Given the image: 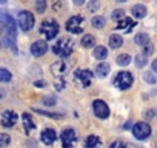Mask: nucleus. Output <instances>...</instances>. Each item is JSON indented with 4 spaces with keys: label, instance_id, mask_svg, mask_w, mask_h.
<instances>
[{
    "label": "nucleus",
    "instance_id": "58836bf2",
    "mask_svg": "<svg viewBox=\"0 0 157 148\" xmlns=\"http://www.w3.org/2000/svg\"><path fill=\"white\" fill-rule=\"evenodd\" d=\"M56 90H59V91L65 90V82H63V80H62V82H60V80H57V82H56Z\"/></svg>",
    "mask_w": 157,
    "mask_h": 148
},
{
    "label": "nucleus",
    "instance_id": "1a4fd4ad",
    "mask_svg": "<svg viewBox=\"0 0 157 148\" xmlns=\"http://www.w3.org/2000/svg\"><path fill=\"white\" fill-rule=\"evenodd\" d=\"M93 110H94V114L99 117V119H106L109 116V108L108 105L103 102V100H94L93 103Z\"/></svg>",
    "mask_w": 157,
    "mask_h": 148
},
{
    "label": "nucleus",
    "instance_id": "49530a36",
    "mask_svg": "<svg viewBox=\"0 0 157 148\" xmlns=\"http://www.w3.org/2000/svg\"><path fill=\"white\" fill-rule=\"evenodd\" d=\"M128 148H142V146H134V145H129Z\"/></svg>",
    "mask_w": 157,
    "mask_h": 148
},
{
    "label": "nucleus",
    "instance_id": "a19ab883",
    "mask_svg": "<svg viewBox=\"0 0 157 148\" xmlns=\"http://www.w3.org/2000/svg\"><path fill=\"white\" fill-rule=\"evenodd\" d=\"M74 2V5H77V6H82L83 3H85V0H72Z\"/></svg>",
    "mask_w": 157,
    "mask_h": 148
},
{
    "label": "nucleus",
    "instance_id": "aec40b11",
    "mask_svg": "<svg viewBox=\"0 0 157 148\" xmlns=\"http://www.w3.org/2000/svg\"><path fill=\"white\" fill-rule=\"evenodd\" d=\"M106 56H108V49H106L105 46H96V49H94V57H96V59L105 60Z\"/></svg>",
    "mask_w": 157,
    "mask_h": 148
},
{
    "label": "nucleus",
    "instance_id": "f704fd0d",
    "mask_svg": "<svg viewBox=\"0 0 157 148\" xmlns=\"http://www.w3.org/2000/svg\"><path fill=\"white\" fill-rule=\"evenodd\" d=\"M152 53H154V46H152L151 43H146V45L143 46V56L148 57V56H151Z\"/></svg>",
    "mask_w": 157,
    "mask_h": 148
},
{
    "label": "nucleus",
    "instance_id": "2eb2a0df",
    "mask_svg": "<svg viewBox=\"0 0 157 148\" xmlns=\"http://www.w3.org/2000/svg\"><path fill=\"white\" fill-rule=\"evenodd\" d=\"M108 43H109V46H111L113 49H117V48H120V46L123 45V37L119 36V34H111Z\"/></svg>",
    "mask_w": 157,
    "mask_h": 148
},
{
    "label": "nucleus",
    "instance_id": "7c9ffc66",
    "mask_svg": "<svg viewBox=\"0 0 157 148\" xmlns=\"http://www.w3.org/2000/svg\"><path fill=\"white\" fill-rule=\"evenodd\" d=\"M36 10H37L39 14L45 13V10H46V2L45 0H36Z\"/></svg>",
    "mask_w": 157,
    "mask_h": 148
},
{
    "label": "nucleus",
    "instance_id": "0eeeda50",
    "mask_svg": "<svg viewBox=\"0 0 157 148\" xmlns=\"http://www.w3.org/2000/svg\"><path fill=\"white\" fill-rule=\"evenodd\" d=\"M60 139H62V146L63 148H72V145L77 140V136H75V131L72 128H65L60 134Z\"/></svg>",
    "mask_w": 157,
    "mask_h": 148
},
{
    "label": "nucleus",
    "instance_id": "dca6fc26",
    "mask_svg": "<svg viewBox=\"0 0 157 148\" xmlns=\"http://www.w3.org/2000/svg\"><path fill=\"white\" fill-rule=\"evenodd\" d=\"M131 13L136 19H143L146 16V6L145 5H134L131 8Z\"/></svg>",
    "mask_w": 157,
    "mask_h": 148
},
{
    "label": "nucleus",
    "instance_id": "423d86ee",
    "mask_svg": "<svg viewBox=\"0 0 157 148\" xmlns=\"http://www.w3.org/2000/svg\"><path fill=\"white\" fill-rule=\"evenodd\" d=\"M75 80L80 84V87L88 88L93 82V72L90 69H77L75 71Z\"/></svg>",
    "mask_w": 157,
    "mask_h": 148
},
{
    "label": "nucleus",
    "instance_id": "a211bd4d",
    "mask_svg": "<svg viewBox=\"0 0 157 148\" xmlns=\"http://www.w3.org/2000/svg\"><path fill=\"white\" fill-rule=\"evenodd\" d=\"M22 119H23V127H25V131L26 133H29L31 130H34L37 125L34 123V120L31 119V116L28 114V113H25L23 116H22Z\"/></svg>",
    "mask_w": 157,
    "mask_h": 148
},
{
    "label": "nucleus",
    "instance_id": "a878e982",
    "mask_svg": "<svg viewBox=\"0 0 157 148\" xmlns=\"http://www.w3.org/2000/svg\"><path fill=\"white\" fill-rule=\"evenodd\" d=\"M129 63H131V56H129V54H120V56L117 57V65L126 66V65H129Z\"/></svg>",
    "mask_w": 157,
    "mask_h": 148
},
{
    "label": "nucleus",
    "instance_id": "393cba45",
    "mask_svg": "<svg viewBox=\"0 0 157 148\" xmlns=\"http://www.w3.org/2000/svg\"><path fill=\"white\" fill-rule=\"evenodd\" d=\"M132 25H134V22L131 19H122L117 25V29H131Z\"/></svg>",
    "mask_w": 157,
    "mask_h": 148
},
{
    "label": "nucleus",
    "instance_id": "6ab92c4d",
    "mask_svg": "<svg viewBox=\"0 0 157 148\" xmlns=\"http://www.w3.org/2000/svg\"><path fill=\"white\" fill-rule=\"evenodd\" d=\"M94 45H96V37H94L93 34L83 36V39H82V46H85V48H93Z\"/></svg>",
    "mask_w": 157,
    "mask_h": 148
},
{
    "label": "nucleus",
    "instance_id": "79ce46f5",
    "mask_svg": "<svg viewBox=\"0 0 157 148\" xmlns=\"http://www.w3.org/2000/svg\"><path fill=\"white\" fill-rule=\"evenodd\" d=\"M151 68H152V71H154V72H157V59L151 63Z\"/></svg>",
    "mask_w": 157,
    "mask_h": 148
},
{
    "label": "nucleus",
    "instance_id": "f8f14e48",
    "mask_svg": "<svg viewBox=\"0 0 157 148\" xmlns=\"http://www.w3.org/2000/svg\"><path fill=\"white\" fill-rule=\"evenodd\" d=\"M40 139H42V142H43L45 145H52V143L56 142L57 136H56V131H54L52 128H45V130L42 131Z\"/></svg>",
    "mask_w": 157,
    "mask_h": 148
},
{
    "label": "nucleus",
    "instance_id": "4c0bfd02",
    "mask_svg": "<svg viewBox=\"0 0 157 148\" xmlns=\"http://www.w3.org/2000/svg\"><path fill=\"white\" fill-rule=\"evenodd\" d=\"M34 87H37V88H45V87H46V82H45V80H36V82H34Z\"/></svg>",
    "mask_w": 157,
    "mask_h": 148
},
{
    "label": "nucleus",
    "instance_id": "ea45409f",
    "mask_svg": "<svg viewBox=\"0 0 157 148\" xmlns=\"http://www.w3.org/2000/svg\"><path fill=\"white\" fill-rule=\"evenodd\" d=\"M154 116H155V111H154V110H146V111H145V117L151 119V117H154Z\"/></svg>",
    "mask_w": 157,
    "mask_h": 148
},
{
    "label": "nucleus",
    "instance_id": "20e7f679",
    "mask_svg": "<svg viewBox=\"0 0 157 148\" xmlns=\"http://www.w3.org/2000/svg\"><path fill=\"white\" fill-rule=\"evenodd\" d=\"M132 134L139 140H146L151 136V127L146 122H137L132 127Z\"/></svg>",
    "mask_w": 157,
    "mask_h": 148
},
{
    "label": "nucleus",
    "instance_id": "37998d69",
    "mask_svg": "<svg viewBox=\"0 0 157 148\" xmlns=\"http://www.w3.org/2000/svg\"><path fill=\"white\" fill-rule=\"evenodd\" d=\"M3 96H5V91H3V90H2V88H0V99H2V97H3Z\"/></svg>",
    "mask_w": 157,
    "mask_h": 148
},
{
    "label": "nucleus",
    "instance_id": "de8ad7c7",
    "mask_svg": "<svg viewBox=\"0 0 157 148\" xmlns=\"http://www.w3.org/2000/svg\"><path fill=\"white\" fill-rule=\"evenodd\" d=\"M155 148H157V146H155Z\"/></svg>",
    "mask_w": 157,
    "mask_h": 148
},
{
    "label": "nucleus",
    "instance_id": "c756f323",
    "mask_svg": "<svg viewBox=\"0 0 157 148\" xmlns=\"http://www.w3.org/2000/svg\"><path fill=\"white\" fill-rule=\"evenodd\" d=\"M111 19L113 20H122V19H125V11L123 10H114L113 14H111Z\"/></svg>",
    "mask_w": 157,
    "mask_h": 148
},
{
    "label": "nucleus",
    "instance_id": "412c9836",
    "mask_svg": "<svg viewBox=\"0 0 157 148\" xmlns=\"http://www.w3.org/2000/svg\"><path fill=\"white\" fill-rule=\"evenodd\" d=\"M91 23H93V26H94V28L102 29V28L105 26L106 20H105V17H103V16H94V17H93V20H91Z\"/></svg>",
    "mask_w": 157,
    "mask_h": 148
},
{
    "label": "nucleus",
    "instance_id": "f257e3e1",
    "mask_svg": "<svg viewBox=\"0 0 157 148\" xmlns=\"http://www.w3.org/2000/svg\"><path fill=\"white\" fill-rule=\"evenodd\" d=\"M72 48H74V42L71 37H60L57 43L52 46V51L60 57H68L72 53Z\"/></svg>",
    "mask_w": 157,
    "mask_h": 148
},
{
    "label": "nucleus",
    "instance_id": "5701e85b",
    "mask_svg": "<svg viewBox=\"0 0 157 148\" xmlns=\"http://www.w3.org/2000/svg\"><path fill=\"white\" fill-rule=\"evenodd\" d=\"M13 79V74L6 68H0V82H10Z\"/></svg>",
    "mask_w": 157,
    "mask_h": 148
},
{
    "label": "nucleus",
    "instance_id": "c9c22d12",
    "mask_svg": "<svg viewBox=\"0 0 157 148\" xmlns=\"http://www.w3.org/2000/svg\"><path fill=\"white\" fill-rule=\"evenodd\" d=\"M37 113H39V114H42V116L54 117V119H60V117H62V114H54V113H48V111H42V110H37Z\"/></svg>",
    "mask_w": 157,
    "mask_h": 148
},
{
    "label": "nucleus",
    "instance_id": "4be33fe9",
    "mask_svg": "<svg viewBox=\"0 0 157 148\" xmlns=\"http://www.w3.org/2000/svg\"><path fill=\"white\" fill-rule=\"evenodd\" d=\"M134 40H136V43L140 45V46H145L146 43H149V37H148V34H145V33H139V34L134 37Z\"/></svg>",
    "mask_w": 157,
    "mask_h": 148
},
{
    "label": "nucleus",
    "instance_id": "473e14b6",
    "mask_svg": "<svg viewBox=\"0 0 157 148\" xmlns=\"http://www.w3.org/2000/svg\"><path fill=\"white\" fill-rule=\"evenodd\" d=\"M146 62H148V60H146V56H142V54H140V56H136V65H137L139 68H143V66L146 65Z\"/></svg>",
    "mask_w": 157,
    "mask_h": 148
},
{
    "label": "nucleus",
    "instance_id": "9b49d317",
    "mask_svg": "<svg viewBox=\"0 0 157 148\" xmlns=\"http://www.w3.org/2000/svg\"><path fill=\"white\" fill-rule=\"evenodd\" d=\"M46 51H48V43H46L45 40H36V42L31 45V53H33V56H36V57L43 56Z\"/></svg>",
    "mask_w": 157,
    "mask_h": 148
},
{
    "label": "nucleus",
    "instance_id": "4468645a",
    "mask_svg": "<svg viewBox=\"0 0 157 148\" xmlns=\"http://www.w3.org/2000/svg\"><path fill=\"white\" fill-rule=\"evenodd\" d=\"M109 69H111L109 63H106V62H100V63L96 66V74H97L99 77H106L108 74H109Z\"/></svg>",
    "mask_w": 157,
    "mask_h": 148
},
{
    "label": "nucleus",
    "instance_id": "e433bc0d",
    "mask_svg": "<svg viewBox=\"0 0 157 148\" xmlns=\"http://www.w3.org/2000/svg\"><path fill=\"white\" fill-rule=\"evenodd\" d=\"M109 148H126V145H125L122 140H114V142L109 145Z\"/></svg>",
    "mask_w": 157,
    "mask_h": 148
},
{
    "label": "nucleus",
    "instance_id": "ddd939ff",
    "mask_svg": "<svg viewBox=\"0 0 157 148\" xmlns=\"http://www.w3.org/2000/svg\"><path fill=\"white\" fill-rule=\"evenodd\" d=\"M51 71L56 74V76H63V74H66V71H68V65H66V62H62V60L54 62L52 66H51Z\"/></svg>",
    "mask_w": 157,
    "mask_h": 148
},
{
    "label": "nucleus",
    "instance_id": "b1692460",
    "mask_svg": "<svg viewBox=\"0 0 157 148\" xmlns=\"http://www.w3.org/2000/svg\"><path fill=\"white\" fill-rule=\"evenodd\" d=\"M8 17H10L8 13L0 11V33H5V29H6V23H8Z\"/></svg>",
    "mask_w": 157,
    "mask_h": 148
},
{
    "label": "nucleus",
    "instance_id": "a18cd8bd",
    "mask_svg": "<svg viewBox=\"0 0 157 148\" xmlns=\"http://www.w3.org/2000/svg\"><path fill=\"white\" fill-rule=\"evenodd\" d=\"M6 2H8V0H0V3H2V5H5Z\"/></svg>",
    "mask_w": 157,
    "mask_h": 148
},
{
    "label": "nucleus",
    "instance_id": "f3484780",
    "mask_svg": "<svg viewBox=\"0 0 157 148\" xmlns=\"http://www.w3.org/2000/svg\"><path fill=\"white\" fill-rule=\"evenodd\" d=\"M85 146H86V148H99V146H100V139H99V136H96V134L88 136L86 140H85Z\"/></svg>",
    "mask_w": 157,
    "mask_h": 148
},
{
    "label": "nucleus",
    "instance_id": "7ed1b4c3",
    "mask_svg": "<svg viewBox=\"0 0 157 148\" xmlns=\"http://www.w3.org/2000/svg\"><path fill=\"white\" fill-rule=\"evenodd\" d=\"M59 29H60V26H59V23H57L54 19H46V20H43L42 25H40V33H42L48 40H52L54 37H57Z\"/></svg>",
    "mask_w": 157,
    "mask_h": 148
},
{
    "label": "nucleus",
    "instance_id": "6e6552de",
    "mask_svg": "<svg viewBox=\"0 0 157 148\" xmlns=\"http://www.w3.org/2000/svg\"><path fill=\"white\" fill-rule=\"evenodd\" d=\"M17 114L16 111H11V110H5L0 116V123H2L5 128H13L16 123H17Z\"/></svg>",
    "mask_w": 157,
    "mask_h": 148
},
{
    "label": "nucleus",
    "instance_id": "9d476101",
    "mask_svg": "<svg viewBox=\"0 0 157 148\" xmlns=\"http://www.w3.org/2000/svg\"><path fill=\"white\" fill-rule=\"evenodd\" d=\"M82 22H83V19L80 16H74L66 22V29L69 33H74V34L82 33Z\"/></svg>",
    "mask_w": 157,
    "mask_h": 148
},
{
    "label": "nucleus",
    "instance_id": "c03bdc74",
    "mask_svg": "<svg viewBox=\"0 0 157 148\" xmlns=\"http://www.w3.org/2000/svg\"><path fill=\"white\" fill-rule=\"evenodd\" d=\"M116 2H119V3H125V2H128V0H116Z\"/></svg>",
    "mask_w": 157,
    "mask_h": 148
},
{
    "label": "nucleus",
    "instance_id": "2f4dec72",
    "mask_svg": "<svg viewBox=\"0 0 157 148\" xmlns=\"http://www.w3.org/2000/svg\"><path fill=\"white\" fill-rule=\"evenodd\" d=\"M99 8H100V2H99V0H90V3H88V10H90L91 13H96Z\"/></svg>",
    "mask_w": 157,
    "mask_h": 148
},
{
    "label": "nucleus",
    "instance_id": "72a5a7b5",
    "mask_svg": "<svg viewBox=\"0 0 157 148\" xmlns=\"http://www.w3.org/2000/svg\"><path fill=\"white\" fill-rule=\"evenodd\" d=\"M143 79H145V82H148V84H151V85H154L155 80H157L152 72H145V74H143Z\"/></svg>",
    "mask_w": 157,
    "mask_h": 148
},
{
    "label": "nucleus",
    "instance_id": "bb28decb",
    "mask_svg": "<svg viewBox=\"0 0 157 148\" xmlns=\"http://www.w3.org/2000/svg\"><path fill=\"white\" fill-rule=\"evenodd\" d=\"M11 142V136L6 134V133H0V148H5L8 146Z\"/></svg>",
    "mask_w": 157,
    "mask_h": 148
},
{
    "label": "nucleus",
    "instance_id": "f03ea898",
    "mask_svg": "<svg viewBox=\"0 0 157 148\" xmlns=\"http://www.w3.org/2000/svg\"><path fill=\"white\" fill-rule=\"evenodd\" d=\"M132 82H134V77L129 71H120L116 74V77L113 80L114 87H117L119 90H129L132 87Z\"/></svg>",
    "mask_w": 157,
    "mask_h": 148
},
{
    "label": "nucleus",
    "instance_id": "39448f33",
    "mask_svg": "<svg viewBox=\"0 0 157 148\" xmlns=\"http://www.w3.org/2000/svg\"><path fill=\"white\" fill-rule=\"evenodd\" d=\"M17 22H19L22 31H25V33L26 31H31L33 26H34V16L29 11H20L19 13V17H17Z\"/></svg>",
    "mask_w": 157,
    "mask_h": 148
},
{
    "label": "nucleus",
    "instance_id": "cd10ccee",
    "mask_svg": "<svg viewBox=\"0 0 157 148\" xmlns=\"http://www.w3.org/2000/svg\"><path fill=\"white\" fill-rule=\"evenodd\" d=\"M16 42L14 37H10V36H3L2 40H0V46H13Z\"/></svg>",
    "mask_w": 157,
    "mask_h": 148
},
{
    "label": "nucleus",
    "instance_id": "c85d7f7f",
    "mask_svg": "<svg viewBox=\"0 0 157 148\" xmlns=\"http://www.w3.org/2000/svg\"><path fill=\"white\" fill-rule=\"evenodd\" d=\"M42 102H43V105H46V107H54V105L57 103V99H56V96H45Z\"/></svg>",
    "mask_w": 157,
    "mask_h": 148
}]
</instances>
